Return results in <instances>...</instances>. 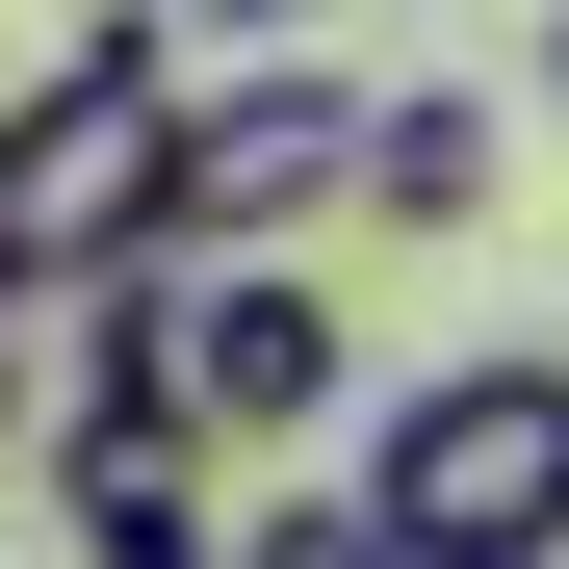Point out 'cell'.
I'll list each match as a JSON object with an SVG mask.
<instances>
[{
  "label": "cell",
  "instance_id": "2",
  "mask_svg": "<svg viewBox=\"0 0 569 569\" xmlns=\"http://www.w3.org/2000/svg\"><path fill=\"white\" fill-rule=\"evenodd\" d=\"M362 518L415 569H492V543H569V337H466L362 415Z\"/></svg>",
  "mask_w": 569,
  "mask_h": 569
},
{
  "label": "cell",
  "instance_id": "10",
  "mask_svg": "<svg viewBox=\"0 0 569 569\" xmlns=\"http://www.w3.org/2000/svg\"><path fill=\"white\" fill-rule=\"evenodd\" d=\"M492 569H569V543H492Z\"/></svg>",
  "mask_w": 569,
  "mask_h": 569
},
{
  "label": "cell",
  "instance_id": "5",
  "mask_svg": "<svg viewBox=\"0 0 569 569\" xmlns=\"http://www.w3.org/2000/svg\"><path fill=\"white\" fill-rule=\"evenodd\" d=\"M362 208H389V233H466V208H492V104H466V78H362Z\"/></svg>",
  "mask_w": 569,
  "mask_h": 569
},
{
  "label": "cell",
  "instance_id": "1",
  "mask_svg": "<svg viewBox=\"0 0 569 569\" xmlns=\"http://www.w3.org/2000/svg\"><path fill=\"white\" fill-rule=\"evenodd\" d=\"M0 259L52 284H130V259H181V27H78V52H27V104H0Z\"/></svg>",
  "mask_w": 569,
  "mask_h": 569
},
{
  "label": "cell",
  "instance_id": "4",
  "mask_svg": "<svg viewBox=\"0 0 569 569\" xmlns=\"http://www.w3.org/2000/svg\"><path fill=\"white\" fill-rule=\"evenodd\" d=\"M311 208H362V78H311V52L181 78V259H284Z\"/></svg>",
  "mask_w": 569,
  "mask_h": 569
},
{
  "label": "cell",
  "instance_id": "9",
  "mask_svg": "<svg viewBox=\"0 0 569 569\" xmlns=\"http://www.w3.org/2000/svg\"><path fill=\"white\" fill-rule=\"evenodd\" d=\"M543 78H569V0H543Z\"/></svg>",
  "mask_w": 569,
  "mask_h": 569
},
{
  "label": "cell",
  "instance_id": "8",
  "mask_svg": "<svg viewBox=\"0 0 569 569\" xmlns=\"http://www.w3.org/2000/svg\"><path fill=\"white\" fill-rule=\"evenodd\" d=\"M181 27H259V52H284V27H311V0H181Z\"/></svg>",
  "mask_w": 569,
  "mask_h": 569
},
{
  "label": "cell",
  "instance_id": "7",
  "mask_svg": "<svg viewBox=\"0 0 569 569\" xmlns=\"http://www.w3.org/2000/svg\"><path fill=\"white\" fill-rule=\"evenodd\" d=\"M27 311H52V284H27V259H0V440H27Z\"/></svg>",
  "mask_w": 569,
  "mask_h": 569
},
{
  "label": "cell",
  "instance_id": "3",
  "mask_svg": "<svg viewBox=\"0 0 569 569\" xmlns=\"http://www.w3.org/2000/svg\"><path fill=\"white\" fill-rule=\"evenodd\" d=\"M181 415L208 466H284V440H362V337L311 259H181Z\"/></svg>",
  "mask_w": 569,
  "mask_h": 569
},
{
  "label": "cell",
  "instance_id": "6",
  "mask_svg": "<svg viewBox=\"0 0 569 569\" xmlns=\"http://www.w3.org/2000/svg\"><path fill=\"white\" fill-rule=\"evenodd\" d=\"M233 569H415V543L362 518V466H337V492H284V518H233Z\"/></svg>",
  "mask_w": 569,
  "mask_h": 569
}]
</instances>
